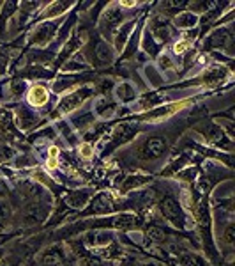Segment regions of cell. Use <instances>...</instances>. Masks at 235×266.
Segmentation results:
<instances>
[{
  "label": "cell",
  "mask_w": 235,
  "mask_h": 266,
  "mask_svg": "<svg viewBox=\"0 0 235 266\" xmlns=\"http://www.w3.org/2000/svg\"><path fill=\"white\" fill-rule=\"evenodd\" d=\"M7 192H9V188H7V185L4 183L2 179H0V197H6Z\"/></svg>",
  "instance_id": "836d02e7"
},
{
  "label": "cell",
  "mask_w": 235,
  "mask_h": 266,
  "mask_svg": "<svg viewBox=\"0 0 235 266\" xmlns=\"http://www.w3.org/2000/svg\"><path fill=\"white\" fill-rule=\"evenodd\" d=\"M167 231L165 229H161V227H157V226H150L149 229H147V238L150 241H163L165 238H167Z\"/></svg>",
  "instance_id": "ffe728a7"
},
{
  "label": "cell",
  "mask_w": 235,
  "mask_h": 266,
  "mask_svg": "<svg viewBox=\"0 0 235 266\" xmlns=\"http://www.w3.org/2000/svg\"><path fill=\"white\" fill-rule=\"evenodd\" d=\"M57 158H59V149L50 148V158H48V167L55 169L57 167Z\"/></svg>",
  "instance_id": "f546056e"
},
{
  "label": "cell",
  "mask_w": 235,
  "mask_h": 266,
  "mask_svg": "<svg viewBox=\"0 0 235 266\" xmlns=\"http://www.w3.org/2000/svg\"><path fill=\"white\" fill-rule=\"evenodd\" d=\"M96 59L99 60V63L106 64L108 60L111 59V53L110 50H108V46L105 43H98V46H96Z\"/></svg>",
  "instance_id": "44dd1931"
},
{
  "label": "cell",
  "mask_w": 235,
  "mask_h": 266,
  "mask_svg": "<svg viewBox=\"0 0 235 266\" xmlns=\"http://www.w3.org/2000/svg\"><path fill=\"white\" fill-rule=\"evenodd\" d=\"M187 101H182V103H173V105H167L163 107V109H157V110H150L149 114H145L142 119H145V121H161V119L168 117V115H172L173 112L180 110L182 107H186Z\"/></svg>",
  "instance_id": "7c38bea8"
},
{
  "label": "cell",
  "mask_w": 235,
  "mask_h": 266,
  "mask_svg": "<svg viewBox=\"0 0 235 266\" xmlns=\"http://www.w3.org/2000/svg\"><path fill=\"white\" fill-rule=\"evenodd\" d=\"M173 254H175L177 263L180 266H209V263H207L202 256H198V254L195 252H190V250H177V252Z\"/></svg>",
  "instance_id": "8fae6325"
},
{
  "label": "cell",
  "mask_w": 235,
  "mask_h": 266,
  "mask_svg": "<svg viewBox=\"0 0 235 266\" xmlns=\"http://www.w3.org/2000/svg\"><path fill=\"white\" fill-rule=\"evenodd\" d=\"M50 215V206L43 200H32L23 208L21 222L23 226H36V223H43Z\"/></svg>",
  "instance_id": "7a4b0ae2"
},
{
  "label": "cell",
  "mask_w": 235,
  "mask_h": 266,
  "mask_svg": "<svg viewBox=\"0 0 235 266\" xmlns=\"http://www.w3.org/2000/svg\"><path fill=\"white\" fill-rule=\"evenodd\" d=\"M121 22H122V13H121V9H119V7L111 6V7H108L105 13H103L101 25L105 27V29H108V30H113Z\"/></svg>",
  "instance_id": "5bb4252c"
},
{
  "label": "cell",
  "mask_w": 235,
  "mask_h": 266,
  "mask_svg": "<svg viewBox=\"0 0 235 266\" xmlns=\"http://www.w3.org/2000/svg\"><path fill=\"white\" fill-rule=\"evenodd\" d=\"M11 156H13V151H11L7 146H0V163H2V161H7Z\"/></svg>",
  "instance_id": "1f68e13d"
},
{
  "label": "cell",
  "mask_w": 235,
  "mask_h": 266,
  "mask_svg": "<svg viewBox=\"0 0 235 266\" xmlns=\"http://www.w3.org/2000/svg\"><path fill=\"white\" fill-rule=\"evenodd\" d=\"M167 151V138L163 137H149L144 144L138 148V160L142 161H154L159 160Z\"/></svg>",
  "instance_id": "6da1fadb"
},
{
  "label": "cell",
  "mask_w": 235,
  "mask_h": 266,
  "mask_svg": "<svg viewBox=\"0 0 235 266\" xmlns=\"http://www.w3.org/2000/svg\"><path fill=\"white\" fill-rule=\"evenodd\" d=\"M82 45V39H78V37H73L71 41H69L67 45H65V48L62 50V55H60V59H59V64L62 63V60L65 59V57H69L71 55V52H75L78 46Z\"/></svg>",
  "instance_id": "603a6c76"
},
{
  "label": "cell",
  "mask_w": 235,
  "mask_h": 266,
  "mask_svg": "<svg viewBox=\"0 0 235 266\" xmlns=\"http://www.w3.org/2000/svg\"><path fill=\"white\" fill-rule=\"evenodd\" d=\"M23 91H25V82H23V80H14V82L11 84V92H13L14 96L23 94Z\"/></svg>",
  "instance_id": "83f0119b"
},
{
  "label": "cell",
  "mask_w": 235,
  "mask_h": 266,
  "mask_svg": "<svg viewBox=\"0 0 235 266\" xmlns=\"http://www.w3.org/2000/svg\"><path fill=\"white\" fill-rule=\"evenodd\" d=\"M115 96H117L119 99H122V101H131V99L136 98V92H134L133 86H129V84H121V86L115 87Z\"/></svg>",
  "instance_id": "e0dca14e"
},
{
  "label": "cell",
  "mask_w": 235,
  "mask_h": 266,
  "mask_svg": "<svg viewBox=\"0 0 235 266\" xmlns=\"http://www.w3.org/2000/svg\"><path fill=\"white\" fill-rule=\"evenodd\" d=\"M0 266H7V264H4V263H0Z\"/></svg>",
  "instance_id": "d590c367"
},
{
  "label": "cell",
  "mask_w": 235,
  "mask_h": 266,
  "mask_svg": "<svg viewBox=\"0 0 235 266\" xmlns=\"http://www.w3.org/2000/svg\"><path fill=\"white\" fill-rule=\"evenodd\" d=\"M67 7H71V2H55L53 6H50L48 13L44 14L46 18H52V16H57V14H60L62 11H65Z\"/></svg>",
  "instance_id": "7402d4cb"
},
{
  "label": "cell",
  "mask_w": 235,
  "mask_h": 266,
  "mask_svg": "<svg viewBox=\"0 0 235 266\" xmlns=\"http://www.w3.org/2000/svg\"><path fill=\"white\" fill-rule=\"evenodd\" d=\"M88 211L94 215L111 213V211H115V197L111 194H106V192L96 195L94 200L90 202V206H88Z\"/></svg>",
  "instance_id": "ba28073f"
},
{
  "label": "cell",
  "mask_w": 235,
  "mask_h": 266,
  "mask_svg": "<svg viewBox=\"0 0 235 266\" xmlns=\"http://www.w3.org/2000/svg\"><path fill=\"white\" fill-rule=\"evenodd\" d=\"M124 266H152V264H142V263H138V261H134V259H128L124 263Z\"/></svg>",
  "instance_id": "e575fe53"
},
{
  "label": "cell",
  "mask_w": 235,
  "mask_h": 266,
  "mask_svg": "<svg viewBox=\"0 0 235 266\" xmlns=\"http://www.w3.org/2000/svg\"><path fill=\"white\" fill-rule=\"evenodd\" d=\"M11 218V206L4 200H0V227H6Z\"/></svg>",
  "instance_id": "cb8c5ba5"
},
{
  "label": "cell",
  "mask_w": 235,
  "mask_h": 266,
  "mask_svg": "<svg viewBox=\"0 0 235 266\" xmlns=\"http://www.w3.org/2000/svg\"><path fill=\"white\" fill-rule=\"evenodd\" d=\"M203 133V137L207 138V142H210L216 148H221V149H226V151H232L233 149V144H232V138L226 137L223 128L216 125H210L207 130H200Z\"/></svg>",
  "instance_id": "5b68a950"
},
{
  "label": "cell",
  "mask_w": 235,
  "mask_h": 266,
  "mask_svg": "<svg viewBox=\"0 0 235 266\" xmlns=\"http://www.w3.org/2000/svg\"><path fill=\"white\" fill-rule=\"evenodd\" d=\"M136 132H138V126L131 125V122L119 125L117 128L113 130V135H111V142H110V146L106 148V151H111V149H115L119 144H122V142L129 140L133 135H136Z\"/></svg>",
  "instance_id": "52a82bcc"
},
{
  "label": "cell",
  "mask_w": 235,
  "mask_h": 266,
  "mask_svg": "<svg viewBox=\"0 0 235 266\" xmlns=\"http://www.w3.org/2000/svg\"><path fill=\"white\" fill-rule=\"evenodd\" d=\"M196 23H198V16L190 13V11H186V13L179 14L175 18V25L180 27V29H190V27H195Z\"/></svg>",
  "instance_id": "ac0fdd59"
},
{
  "label": "cell",
  "mask_w": 235,
  "mask_h": 266,
  "mask_svg": "<svg viewBox=\"0 0 235 266\" xmlns=\"http://www.w3.org/2000/svg\"><path fill=\"white\" fill-rule=\"evenodd\" d=\"M80 153H82V156H83V158H90V156H92V153H94V149H92V146H90V144H83L82 148H80Z\"/></svg>",
  "instance_id": "d6a6232c"
},
{
  "label": "cell",
  "mask_w": 235,
  "mask_h": 266,
  "mask_svg": "<svg viewBox=\"0 0 235 266\" xmlns=\"http://www.w3.org/2000/svg\"><path fill=\"white\" fill-rule=\"evenodd\" d=\"M113 109H115L113 103H110L108 99H103V101L98 103V114L99 115H110Z\"/></svg>",
  "instance_id": "484cf974"
},
{
  "label": "cell",
  "mask_w": 235,
  "mask_h": 266,
  "mask_svg": "<svg viewBox=\"0 0 235 266\" xmlns=\"http://www.w3.org/2000/svg\"><path fill=\"white\" fill-rule=\"evenodd\" d=\"M193 46L191 41H187V39H184V41H179L175 46H173V50H175V53H184V52H187Z\"/></svg>",
  "instance_id": "f1b7e54d"
},
{
  "label": "cell",
  "mask_w": 235,
  "mask_h": 266,
  "mask_svg": "<svg viewBox=\"0 0 235 266\" xmlns=\"http://www.w3.org/2000/svg\"><path fill=\"white\" fill-rule=\"evenodd\" d=\"M57 27H59V25H57L55 22H46V23H41V25L37 27L36 30H34L32 39H30V43H34V45H44V43H48V41L53 37V34H55Z\"/></svg>",
  "instance_id": "9c48e42d"
},
{
  "label": "cell",
  "mask_w": 235,
  "mask_h": 266,
  "mask_svg": "<svg viewBox=\"0 0 235 266\" xmlns=\"http://www.w3.org/2000/svg\"><path fill=\"white\" fill-rule=\"evenodd\" d=\"M232 39H233V36L228 29H219L209 37V41L205 43V48H218V46H221L223 48V46L232 43Z\"/></svg>",
  "instance_id": "4fadbf2b"
},
{
  "label": "cell",
  "mask_w": 235,
  "mask_h": 266,
  "mask_svg": "<svg viewBox=\"0 0 235 266\" xmlns=\"http://www.w3.org/2000/svg\"><path fill=\"white\" fill-rule=\"evenodd\" d=\"M37 264L39 266H64L65 264V254L60 245L50 247L41 256L37 257Z\"/></svg>",
  "instance_id": "8992f818"
},
{
  "label": "cell",
  "mask_w": 235,
  "mask_h": 266,
  "mask_svg": "<svg viewBox=\"0 0 235 266\" xmlns=\"http://www.w3.org/2000/svg\"><path fill=\"white\" fill-rule=\"evenodd\" d=\"M82 264L83 266H103V263L99 261V257H94V256H85L82 259Z\"/></svg>",
  "instance_id": "4dcf8cb0"
},
{
  "label": "cell",
  "mask_w": 235,
  "mask_h": 266,
  "mask_svg": "<svg viewBox=\"0 0 235 266\" xmlns=\"http://www.w3.org/2000/svg\"><path fill=\"white\" fill-rule=\"evenodd\" d=\"M147 181H149L147 176H129L128 179H126L124 183H122V188H121V190H122V192H128V190H131V188L140 187V185L147 183Z\"/></svg>",
  "instance_id": "d6986e66"
},
{
  "label": "cell",
  "mask_w": 235,
  "mask_h": 266,
  "mask_svg": "<svg viewBox=\"0 0 235 266\" xmlns=\"http://www.w3.org/2000/svg\"><path fill=\"white\" fill-rule=\"evenodd\" d=\"M152 34L156 36V39L165 41V43H167V41L170 39V25H168V22L163 20L161 16L154 18V22H152Z\"/></svg>",
  "instance_id": "9a60e30c"
},
{
  "label": "cell",
  "mask_w": 235,
  "mask_h": 266,
  "mask_svg": "<svg viewBox=\"0 0 235 266\" xmlns=\"http://www.w3.org/2000/svg\"><path fill=\"white\" fill-rule=\"evenodd\" d=\"M90 94H92L90 87H82V89H78V91L71 92V94L64 96V98L60 99V103H59V107H57V112L53 114V117L62 115V114H69V112L76 110Z\"/></svg>",
  "instance_id": "3957f363"
},
{
  "label": "cell",
  "mask_w": 235,
  "mask_h": 266,
  "mask_svg": "<svg viewBox=\"0 0 235 266\" xmlns=\"http://www.w3.org/2000/svg\"><path fill=\"white\" fill-rule=\"evenodd\" d=\"M223 243L228 247V249H233V245H235V227H233V223H230V226L226 227L225 234H223Z\"/></svg>",
  "instance_id": "d4e9b609"
},
{
  "label": "cell",
  "mask_w": 235,
  "mask_h": 266,
  "mask_svg": "<svg viewBox=\"0 0 235 266\" xmlns=\"http://www.w3.org/2000/svg\"><path fill=\"white\" fill-rule=\"evenodd\" d=\"M29 101L32 103L34 107H41L48 101V91L43 86H34L29 92Z\"/></svg>",
  "instance_id": "2e32d148"
},
{
  "label": "cell",
  "mask_w": 235,
  "mask_h": 266,
  "mask_svg": "<svg viewBox=\"0 0 235 266\" xmlns=\"http://www.w3.org/2000/svg\"><path fill=\"white\" fill-rule=\"evenodd\" d=\"M18 114H20V122H21L23 128H29V126H32L34 117L29 114V110H27V109H21L20 112H18Z\"/></svg>",
  "instance_id": "4316f807"
},
{
  "label": "cell",
  "mask_w": 235,
  "mask_h": 266,
  "mask_svg": "<svg viewBox=\"0 0 235 266\" xmlns=\"http://www.w3.org/2000/svg\"><path fill=\"white\" fill-rule=\"evenodd\" d=\"M228 76V68L225 66H213L209 68L202 76V82L205 84L207 87H214L219 86V84L225 82V78Z\"/></svg>",
  "instance_id": "30bf717a"
},
{
  "label": "cell",
  "mask_w": 235,
  "mask_h": 266,
  "mask_svg": "<svg viewBox=\"0 0 235 266\" xmlns=\"http://www.w3.org/2000/svg\"><path fill=\"white\" fill-rule=\"evenodd\" d=\"M159 211H161V215H163L170 223H173L175 227L186 226L182 208H180V204L173 197H170V195H167V197H163L159 200Z\"/></svg>",
  "instance_id": "277c9868"
}]
</instances>
